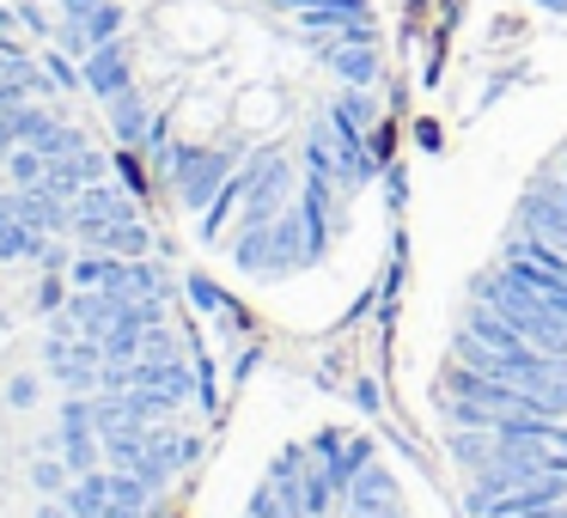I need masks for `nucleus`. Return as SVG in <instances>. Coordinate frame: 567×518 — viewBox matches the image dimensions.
Instances as JSON below:
<instances>
[{"instance_id":"obj_1","label":"nucleus","mask_w":567,"mask_h":518,"mask_svg":"<svg viewBox=\"0 0 567 518\" xmlns=\"http://www.w3.org/2000/svg\"><path fill=\"white\" fill-rule=\"evenodd\" d=\"M238 172H245V214L250 220H281V214L293 208V177H287L281 153L257 147Z\"/></svg>"},{"instance_id":"obj_2","label":"nucleus","mask_w":567,"mask_h":518,"mask_svg":"<svg viewBox=\"0 0 567 518\" xmlns=\"http://www.w3.org/2000/svg\"><path fill=\"white\" fill-rule=\"evenodd\" d=\"M245 165V147H208L189 172H177V208L184 214H208L214 196L226 189V177Z\"/></svg>"},{"instance_id":"obj_3","label":"nucleus","mask_w":567,"mask_h":518,"mask_svg":"<svg viewBox=\"0 0 567 518\" xmlns=\"http://www.w3.org/2000/svg\"><path fill=\"white\" fill-rule=\"evenodd\" d=\"M68 232L80 238V250H111V257H147V226L128 214H80L68 220Z\"/></svg>"},{"instance_id":"obj_4","label":"nucleus","mask_w":567,"mask_h":518,"mask_svg":"<svg viewBox=\"0 0 567 518\" xmlns=\"http://www.w3.org/2000/svg\"><path fill=\"white\" fill-rule=\"evenodd\" d=\"M128 391H159L177 408L196 391V379H189V366L177 354H141V360H128Z\"/></svg>"},{"instance_id":"obj_5","label":"nucleus","mask_w":567,"mask_h":518,"mask_svg":"<svg viewBox=\"0 0 567 518\" xmlns=\"http://www.w3.org/2000/svg\"><path fill=\"white\" fill-rule=\"evenodd\" d=\"M348 506H354V518H379V512H403V488H396L391 469H379V457H372L367 469H360L354 481H348L342 494Z\"/></svg>"},{"instance_id":"obj_6","label":"nucleus","mask_w":567,"mask_h":518,"mask_svg":"<svg viewBox=\"0 0 567 518\" xmlns=\"http://www.w3.org/2000/svg\"><path fill=\"white\" fill-rule=\"evenodd\" d=\"M99 177H111V159L104 153H92V147H80V153H62V159H50V177H43V189L50 196H62V201H74L86 184H99Z\"/></svg>"},{"instance_id":"obj_7","label":"nucleus","mask_w":567,"mask_h":518,"mask_svg":"<svg viewBox=\"0 0 567 518\" xmlns=\"http://www.w3.org/2000/svg\"><path fill=\"white\" fill-rule=\"evenodd\" d=\"M0 208H13L19 220L31 226V232H68V201L62 196H50V189H7V196H0Z\"/></svg>"},{"instance_id":"obj_8","label":"nucleus","mask_w":567,"mask_h":518,"mask_svg":"<svg viewBox=\"0 0 567 518\" xmlns=\"http://www.w3.org/2000/svg\"><path fill=\"white\" fill-rule=\"evenodd\" d=\"M80 74H86V86L99 92V99H116V92H128V50L123 43H99Z\"/></svg>"},{"instance_id":"obj_9","label":"nucleus","mask_w":567,"mask_h":518,"mask_svg":"<svg viewBox=\"0 0 567 518\" xmlns=\"http://www.w3.org/2000/svg\"><path fill=\"white\" fill-rule=\"evenodd\" d=\"M464 335H470V342H482V348H501V354H518V348H530L525 330H518L513 318H501L494 305H476V311H470V318H464Z\"/></svg>"},{"instance_id":"obj_10","label":"nucleus","mask_w":567,"mask_h":518,"mask_svg":"<svg viewBox=\"0 0 567 518\" xmlns=\"http://www.w3.org/2000/svg\"><path fill=\"white\" fill-rule=\"evenodd\" d=\"M269 245H275V220H238V238H233V262L238 274H262L269 269Z\"/></svg>"},{"instance_id":"obj_11","label":"nucleus","mask_w":567,"mask_h":518,"mask_svg":"<svg viewBox=\"0 0 567 518\" xmlns=\"http://www.w3.org/2000/svg\"><path fill=\"white\" fill-rule=\"evenodd\" d=\"M62 500H68L74 518H104V506H111V469H86V476H74Z\"/></svg>"},{"instance_id":"obj_12","label":"nucleus","mask_w":567,"mask_h":518,"mask_svg":"<svg viewBox=\"0 0 567 518\" xmlns=\"http://www.w3.org/2000/svg\"><path fill=\"white\" fill-rule=\"evenodd\" d=\"M111 128H116V141L123 147H135V141H147V128H153V111L141 104V92L128 86V92H116L111 99Z\"/></svg>"},{"instance_id":"obj_13","label":"nucleus","mask_w":567,"mask_h":518,"mask_svg":"<svg viewBox=\"0 0 567 518\" xmlns=\"http://www.w3.org/2000/svg\"><path fill=\"white\" fill-rule=\"evenodd\" d=\"M330 68L348 80V86H372L379 80V55H372V43H330Z\"/></svg>"},{"instance_id":"obj_14","label":"nucleus","mask_w":567,"mask_h":518,"mask_svg":"<svg viewBox=\"0 0 567 518\" xmlns=\"http://www.w3.org/2000/svg\"><path fill=\"white\" fill-rule=\"evenodd\" d=\"M330 128H336V141H367V128H372V99L367 92H342V99L330 104Z\"/></svg>"},{"instance_id":"obj_15","label":"nucleus","mask_w":567,"mask_h":518,"mask_svg":"<svg viewBox=\"0 0 567 518\" xmlns=\"http://www.w3.org/2000/svg\"><path fill=\"white\" fill-rule=\"evenodd\" d=\"M452 457L464 464V476H476L482 464L501 457V439H494V427H457L452 433Z\"/></svg>"},{"instance_id":"obj_16","label":"nucleus","mask_w":567,"mask_h":518,"mask_svg":"<svg viewBox=\"0 0 567 518\" xmlns=\"http://www.w3.org/2000/svg\"><path fill=\"white\" fill-rule=\"evenodd\" d=\"M323 469H330V481H336V494H348V481L360 476V469L372 464V439H342V452L336 457H318Z\"/></svg>"},{"instance_id":"obj_17","label":"nucleus","mask_w":567,"mask_h":518,"mask_svg":"<svg viewBox=\"0 0 567 518\" xmlns=\"http://www.w3.org/2000/svg\"><path fill=\"white\" fill-rule=\"evenodd\" d=\"M299 488H306V512H311V518H323L336 500H342V494H336V481H330V469H323V464H311L306 476H299Z\"/></svg>"},{"instance_id":"obj_18","label":"nucleus","mask_w":567,"mask_h":518,"mask_svg":"<svg viewBox=\"0 0 567 518\" xmlns=\"http://www.w3.org/2000/svg\"><path fill=\"white\" fill-rule=\"evenodd\" d=\"M7 172H13L19 189H38L43 177H50V159H43L38 147H13V159H7Z\"/></svg>"},{"instance_id":"obj_19","label":"nucleus","mask_w":567,"mask_h":518,"mask_svg":"<svg viewBox=\"0 0 567 518\" xmlns=\"http://www.w3.org/2000/svg\"><path fill=\"white\" fill-rule=\"evenodd\" d=\"M31 481H38L43 500H62L68 481H74V469H68V457H62V464H38V469H31Z\"/></svg>"},{"instance_id":"obj_20","label":"nucleus","mask_w":567,"mask_h":518,"mask_svg":"<svg viewBox=\"0 0 567 518\" xmlns=\"http://www.w3.org/2000/svg\"><path fill=\"white\" fill-rule=\"evenodd\" d=\"M306 457H311V445H287V452L269 464V481H299L306 476Z\"/></svg>"},{"instance_id":"obj_21","label":"nucleus","mask_w":567,"mask_h":518,"mask_svg":"<svg viewBox=\"0 0 567 518\" xmlns=\"http://www.w3.org/2000/svg\"><path fill=\"white\" fill-rule=\"evenodd\" d=\"M189 299H196L202 311H220V305H226V293L208 281V274H189Z\"/></svg>"},{"instance_id":"obj_22","label":"nucleus","mask_w":567,"mask_h":518,"mask_svg":"<svg viewBox=\"0 0 567 518\" xmlns=\"http://www.w3.org/2000/svg\"><path fill=\"white\" fill-rule=\"evenodd\" d=\"M68 287H74V281H62V274H50V281L38 287V305H43V311H62V305H68Z\"/></svg>"},{"instance_id":"obj_23","label":"nucleus","mask_w":567,"mask_h":518,"mask_svg":"<svg viewBox=\"0 0 567 518\" xmlns=\"http://www.w3.org/2000/svg\"><path fill=\"white\" fill-rule=\"evenodd\" d=\"M7 403L31 408V403H38V379H13V384H7Z\"/></svg>"},{"instance_id":"obj_24","label":"nucleus","mask_w":567,"mask_h":518,"mask_svg":"<svg viewBox=\"0 0 567 518\" xmlns=\"http://www.w3.org/2000/svg\"><path fill=\"white\" fill-rule=\"evenodd\" d=\"M311 457H336V452H342V433H336V427H323V433H311Z\"/></svg>"},{"instance_id":"obj_25","label":"nucleus","mask_w":567,"mask_h":518,"mask_svg":"<svg viewBox=\"0 0 567 518\" xmlns=\"http://www.w3.org/2000/svg\"><path fill=\"white\" fill-rule=\"evenodd\" d=\"M513 518H567V500H555V506H530V512H513Z\"/></svg>"},{"instance_id":"obj_26","label":"nucleus","mask_w":567,"mask_h":518,"mask_svg":"<svg viewBox=\"0 0 567 518\" xmlns=\"http://www.w3.org/2000/svg\"><path fill=\"white\" fill-rule=\"evenodd\" d=\"M31 518H74V512H68V500H43Z\"/></svg>"},{"instance_id":"obj_27","label":"nucleus","mask_w":567,"mask_h":518,"mask_svg":"<svg viewBox=\"0 0 567 518\" xmlns=\"http://www.w3.org/2000/svg\"><path fill=\"white\" fill-rule=\"evenodd\" d=\"M19 141H13V128H7V116H0V153H13Z\"/></svg>"},{"instance_id":"obj_28","label":"nucleus","mask_w":567,"mask_h":518,"mask_svg":"<svg viewBox=\"0 0 567 518\" xmlns=\"http://www.w3.org/2000/svg\"><path fill=\"white\" fill-rule=\"evenodd\" d=\"M555 445H561V452H567V421H561V427H555Z\"/></svg>"},{"instance_id":"obj_29","label":"nucleus","mask_w":567,"mask_h":518,"mask_svg":"<svg viewBox=\"0 0 567 518\" xmlns=\"http://www.w3.org/2000/svg\"><path fill=\"white\" fill-rule=\"evenodd\" d=\"M543 7H555V13H567V0H543Z\"/></svg>"},{"instance_id":"obj_30","label":"nucleus","mask_w":567,"mask_h":518,"mask_svg":"<svg viewBox=\"0 0 567 518\" xmlns=\"http://www.w3.org/2000/svg\"><path fill=\"white\" fill-rule=\"evenodd\" d=\"M379 518H403V512H379Z\"/></svg>"}]
</instances>
